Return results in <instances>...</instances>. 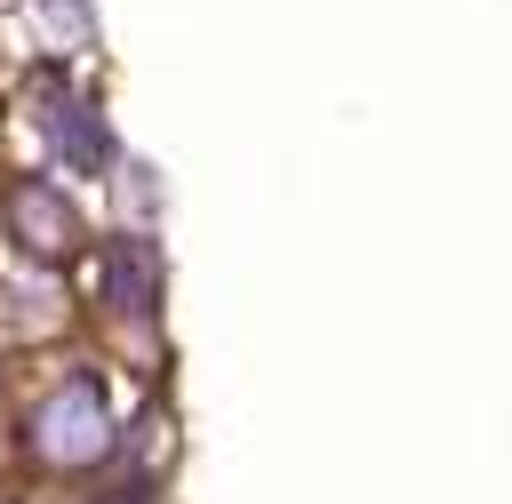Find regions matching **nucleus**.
Wrapping results in <instances>:
<instances>
[{
  "label": "nucleus",
  "instance_id": "nucleus-1",
  "mask_svg": "<svg viewBox=\"0 0 512 504\" xmlns=\"http://www.w3.org/2000/svg\"><path fill=\"white\" fill-rule=\"evenodd\" d=\"M104 440H112V416H104V392L88 376H72L64 392H48L40 416H32V456L40 464H96Z\"/></svg>",
  "mask_w": 512,
  "mask_h": 504
},
{
  "label": "nucleus",
  "instance_id": "nucleus-2",
  "mask_svg": "<svg viewBox=\"0 0 512 504\" xmlns=\"http://www.w3.org/2000/svg\"><path fill=\"white\" fill-rule=\"evenodd\" d=\"M16 232H24V248H40V256H64L72 240H80V224H72V208L48 192V184H32V192H16Z\"/></svg>",
  "mask_w": 512,
  "mask_h": 504
},
{
  "label": "nucleus",
  "instance_id": "nucleus-3",
  "mask_svg": "<svg viewBox=\"0 0 512 504\" xmlns=\"http://www.w3.org/2000/svg\"><path fill=\"white\" fill-rule=\"evenodd\" d=\"M104 288H112V304L136 320V312H152V248L144 240H112L104 248Z\"/></svg>",
  "mask_w": 512,
  "mask_h": 504
}]
</instances>
